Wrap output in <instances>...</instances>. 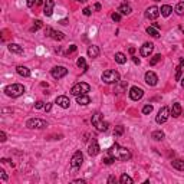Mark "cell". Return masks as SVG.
Listing matches in <instances>:
<instances>
[{"label":"cell","mask_w":184,"mask_h":184,"mask_svg":"<svg viewBox=\"0 0 184 184\" xmlns=\"http://www.w3.org/2000/svg\"><path fill=\"white\" fill-rule=\"evenodd\" d=\"M108 154L112 155L115 160H121V161H128L131 158V152L128 148L125 147H119L118 144H114L108 150Z\"/></svg>","instance_id":"6da1fadb"},{"label":"cell","mask_w":184,"mask_h":184,"mask_svg":"<svg viewBox=\"0 0 184 184\" xmlns=\"http://www.w3.org/2000/svg\"><path fill=\"white\" fill-rule=\"evenodd\" d=\"M4 92L6 95L10 98H17L25 94V87L22 84H12V85H7L4 88Z\"/></svg>","instance_id":"7a4b0ae2"},{"label":"cell","mask_w":184,"mask_h":184,"mask_svg":"<svg viewBox=\"0 0 184 184\" xmlns=\"http://www.w3.org/2000/svg\"><path fill=\"white\" fill-rule=\"evenodd\" d=\"M91 122H92V125H94L98 131H101V132L108 130V122L104 121L101 112H95V114L92 115V118H91Z\"/></svg>","instance_id":"3957f363"},{"label":"cell","mask_w":184,"mask_h":184,"mask_svg":"<svg viewBox=\"0 0 184 184\" xmlns=\"http://www.w3.org/2000/svg\"><path fill=\"white\" fill-rule=\"evenodd\" d=\"M102 81L105 82V84H118L119 82V74L117 71H114V69H108V71H105L104 74H102Z\"/></svg>","instance_id":"277c9868"},{"label":"cell","mask_w":184,"mask_h":184,"mask_svg":"<svg viewBox=\"0 0 184 184\" xmlns=\"http://www.w3.org/2000/svg\"><path fill=\"white\" fill-rule=\"evenodd\" d=\"M89 91H91V87L88 85L87 82H78V84H75V85L72 87V89H71V94H72V95H75V97H78V95L88 94Z\"/></svg>","instance_id":"5b68a950"},{"label":"cell","mask_w":184,"mask_h":184,"mask_svg":"<svg viewBox=\"0 0 184 184\" xmlns=\"http://www.w3.org/2000/svg\"><path fill=\"white\" fill-rule=\"evenodd\" d=\"M26 127H27L29 130H42V128H46V127H48V122L43 121V119H39V118H30V119H27Z\"/></svg>","instance_id":"8992f818"},{"label":"cell","mask_w":184,"mask_h":184,"mask_svg":"<svg viewBox=\"0 0 184 184\" xmlns=\"http://www.w3.org/2000/svg\"><path fill=\"white\" fill-rule=\"evenodd\" d=\"M170 117V109L167 108V107H162L160 111H158V115L155 117V122L157 124H164L167 119Z\"/></svg>","instance_id":"52a82bcc"},{"label":"cell","mask_w":184,"mask_h":184,"mask_svg":"<svg viewBox=\"0 0 184 184\" xmlns=\"http://www.w3.org/2000/svg\"><path fill=\"white\" fill-rule=\"evenodd\" d=\"M82 162H84V154L81 151H76L74 155H72V158H71V165H72V168H79L81 165H82Z\"/></svg>","instance_id":"ba28073f"},{"label":"cell","mask_w":184,"mask_h":184,"mask_svg":"<svg viewBox=\"0 0 184 184\" xmlns=\"http://www.w3.org/2000/svg\"><path fill=\"white\" fill-rule=\"evenodd\" d=\"M51 74H52V76H53L55 79H61V78L68 75V69H66L65 66H55L53 69L51 71Z\"/></svg>","instance_id":"9c48e42d"},{"label":"cell","mask_w":184,"mask_h":184,"mask_svg":"<svg viewBox=\"0 0 184 184\" xmlns=\"http://www.w3.org/2000/svg\"><path fill=\"white\" fill-rule=\"evenodd\" d=\"M160 14H161V13H160V9H158L157 6H151V7H148V9L145 10V17L150 19V20H155Z\"/></svg>","instance_id":"30bf717a"},{"label":"cell","mask_w":184,"mask_h":184,"mask_svg":"<svg viewBox=\"0 0 184 184\" xmlns=\"http://www.w3.org/2000/svg\"><path fill=\"white\" fill-rule=\"evenodd\" d=\"M157 82H158V76L155 75L152 71L145 72V84H147L148 87H155Z\"/></svg>","instance_id":"8fae6325"},{"label":"cell","mask_w":184,"mask_h":184,"mask_svg":"<svg viewBox=\"0 0 184 184\" xmlns=\"http://www.w3.org/2000/svg\"><path fill=\"white\" fill-rule=\"evenodd\" d=\"M144 97V91L138 87H132L130 89V98L132 101H140L141 98Z\"/></svg>","instance_id":"7c38bea8"},{"label":"cell","mask_w":184,"mask_h":184,"mask_svg":"<svg viewBox=\"0 0 184 184\" xmlns=\"http://www.w3.org/2000/svg\"><path fill=\"white\" fill-rule=\"evenodd\" d=\"M152 51H154V45L150 43V42H145V43L141 46L140 53H141V56H144V58H148V56L152 53Z\"/></svg>","instance_id":"4fadbf2b"},{"label":"cell","mask_w":184,"mask_h":184,"mask_svg":"<svg viewBox=\"0 0 184 184\" xmlns=\"http://www.w3.org/2000/svg\"><path fill=\"white\" fill-rule=\"evenodd\" d=\"M53 7H55V1L53 0H45L43 3V13L45 16H52V13H53Z\"/></svg>","instance_id":"5bb4252c"},{"label":"cell","mask_w":184,"mask_h":184,"mask_svg":"<svg viewBox=\"0 0 184 184\" xmlns=\"http://www.w3.org/2000/svg\"><path fill=\"white\" fill-rule=\"evenodd\" d=\"M46 35L51 36L52 39H55V40H62V39L65 38V35H63L62 32L53 30V29H51V27H46Z\"/></svg>","instance_id":"9a60e30c"},{"label":"cell","mask_w":184,"mask_h":184,"mask_svg":"<svg viewBox=\"0 0 184 184\" xmlns=\"http://www.w3.org/2000/svg\"><path fill=\"white\" fill-rule=\"evenodd\" d=\"M99 144H98L97 140H92L91 141V144H89V147H88V154L91 155V157H94V155H97L98 152H99Z\"/></svg>","instance_id":"2e32d148"},{"label":"cell","mask_w":184,"mask_h":184,"mask_svg":"<svg viewBox=\"0 0 184 184\" xmlns=\"http://www.w3.org/2000/svg\"><path fill=\"white\" fill-rule=\"evenodd\" d=\"M55 102H56V104H58L61 108H63V109L69 108V105H71V101H69V98L65 97V95H61V97H58Z\"/></svg>","instance_id":"e0dca14e"},{"label":"cell","mask_w":184,"mask_h":184,"mask_svg":"<svg viewBox=\"0 0 184 184\" xmlns=\"http://www.w3.org/2000/svg\"><path fill=\"white\" fill-rule=\"evenodd\" d=\"M181 112H183L181 105H180L178 102H174L173 107H171V115H173L174 118H177V117H180V115H181Z\"/></svg>","instance_id":"ac0fdd59"},{"label":"cell","mask_w":184,"mask_h":184,"mask_svg":"<svg viewBox=\"0 0 184 184\" xmlns=\"http://www.w3.org/2000/svg\"><path fill=\"white\" fill-rule=\"evenodd\" d=\"M88 56H89V58H92V59L98 58V56H99V48L95 46V45L89 46V48H88Z\"/></svg>","instance_id":"d6986e66"},{"label":"cell","mask_w":184,"mask_h":184,"mask_svg":"<svg viewBox=\"0 0 184 184\" xmlns=\"http://www.w3.org/2000/svg\"><path fill=\"white\" fill-rule=\"evenodd\" d=\"M76 102H78L79 105H88V104H91V98L88 97V94L78 95V97H76Z\"/></svg>","instance_id":"ffe728a7"},{"label":"cell","mask_w":184,"mask_h":184,"mask_svg":"<svg viewBox=\"0 0 184 184\" xmlns=\"http://www.w3.org/2000/svg\"><path fill=\"white\" fill-rule=\"evenodd\" d=\"M9 51H10L12 53H17V55H22L23 53V48L20 46V45L17 43H9Z\"/></svg>","instance_id":"44dd1931"},{"label":"cell","mask_w":184,"mask_h":184,"mask_svg":"<svg viewBox=\"0 0 184 184\" xmlns=\"http://www.w3.org/2000/svg\"><path fill=\"white\" fill-rule=\"evenodd\" d=\"M131 12H132V9H131V6L128 4V3H122L121 6L118 7V13H121V14H130Z\"/></svg>","instance_id":"7402d4cb"},{"label":"cell","mask_w":184,"mask_h":184,"mask_svg":"<svg viewBox=\"0 0 184 184\" xmlns=\"http://www.w3.org/2000/svg\"><path fill=\"white\" fill-rule=\"evenodd\" d=\"M16 71H17V74L23 78H27V76H30V69L29 68H26V66H17L16 68Z\"/></svg>","instance_id":"603a6c76"},{"label":"cell","mask_w":184,"mask_h":184,"mask_svg":"<svg viewBox=\"0 0 184 184\" xmlns=\"http://www.w3.org/2000/svg\"><path fill=\"white\" fill-rule=\"evenodd\" d=\"M183 68H184V59H180V63L175 68V81H181V74H183Z\"/></svg>","instance_id":"cb8c5ba5"},{"label":"cell","mask_w":184,"mask_h":184,"mask_svg":"<svg viewBox=\"0 0 184 184\" xmlns=\"http://www.w3.org/2000/svg\"><path fill=\"white\" fill-rule=\"evenodd\" d=\"M160 13H161L164 17H168L173 13V7L168 6V4H164V6H161V9H160Z\"/></svg>","instance_id":"d4e9b609"},{"label":"cell","mask_w":184,"mask_h":184,"mask_svg":"<svg viewBox=\"0 0 184 184\" xmlns=\"http://www.w3.org/2000/svg\"><path fill=\"white\" fill-rule=\"evenodd\" d=\"M171 165H173V168L178 170V171H184V161L183 160H174V161H171Z\"/></svg>","instance_id":"484cf974"},{"label":"cell","mask_w":184,"mask_h":184,"mask_svg":"<svg viewBox=\"0 0 184 184\" xmlns=\"http://www.w3.org/2000/svg\"><path fill=\"white\" fill-rule=\"evenodd\" d=\"M115 62H117V63H119V65H124V63H127V56H125L124 53H121V52L115 53Z\"/></svg>","instance_id":"4316f807"},{"label":"cell","mask_w":184,"mask_h":184,"mask_svg":"<svg viewBox=\"0 0 184 184\" xmlns=\"http://www.w3.org/2000/svg\"><path fill=\"white\" fill-rule=\"evenodd\" d=\"M147 33L152 36V38H158L160 36V32H158V29L157 27H154V26H150V27H147Z\"/></svg>","instance_id":"83f0119b"},{"label":"cell","mask_w":184,"mask_h":184,"mask_svg":"<svg viewBox=\"0 0 184 184\" xmlns=\"http://www.w3.org/2000/svg\"><path fill=\"white\" fill-rule=\"evenodd\" d=\"M151 137H152V138H154L155 141H161L162 138L165 137V135H164V132H162L161 130H157V131H154V132H152Z\"/></svg>","instance_id":"f1b7e54d"},{"label":"cell","mask_w":184,"mask_h":184,"mask_svg":"<svg viewBox=\"0 0 184 184\" xmlns=\"http://www.w3.org/2000/svg\"><path fill=\"white\" fill-rule=\"evenodd\" d=\"M174 12L178 14V16H181L184 14V1H180V3H177V6L174 7Z\"/></svg>","instance_id":"f546056e"},{"label":"cell","mask_w":184,"mask_h":184,"mask_svg":"<svg viewBox=\"0 0 184 184\" xmlns=\"http://www.w3.org/2000/svg\"><path fill=\"white\" fill-rule=\"evenodd\" d=\"M119 183L121 184H132V178H131L128 174H122L121 178H119Z\"/></svg>","instance_id":"4dcf8cb0"},{"label":"cell","mask_w":184,"mask_h":184,"mask_svg":"<svg viewBox=\"0 0 184 184\" xmlns=\"http://www.w3.org/2000/svg\"><path fill=\"white\" fill-rule=\"evenodd\" d=\"M76 65H78L79 69H82V71H87V68H88L85 58H79V59H78V62H76Z\"/></svg>","instance_id":"1f68e13d"},{"label":"cell","mask_w":184,"mask_h":184,"mask_svg":"<svg viewBox=\"0 0 184 184\" xmlns=\"http://www.w3.org/2000/svg\"><path fill=\"white\" fill-rule=\"evenodd\" d=\"M161 55H154V56H152L151 59H150V65L151 66H154V65H157V63H158V62H160V61H161Z\"/></svg>","instance_id":"d6a6232c"},{"label":"cell","mask_w":184,"mask_h":184,"mask_svg":"<svg viewBox=\"0 0 184 184\" xmlns=\"http://www.w3.org/2000/svg\"><path fill=\"white\" fill-rule=\"evenodd\" d=\"M122 134H124V127H122V125L115 127V130H114V135H115V137H119V135H122Z\"/></svg>","instance_id":"836d02e7"},{"label":"cell","mask_w":184,"mask_h":184,"mask_svg":"<svg viewBox=\"0 0 184 184\" xmlns=\"http://www.w3.org/2000/svg\"><path fill=\"white\" fill-rule=\"evenodd\" d=\"M40 27H42V22H40V20H36L35 25H33V27L30 29V32H38Z\"/></svg>","instance_id":"e575fe53"},{"label":"cell","mask_w":184,"mask_h":184,"mask_svg":"<svg viewBox=\"0 0 184 184\" xmlns=\"http://www.w3.org/2000/svg\"><path fill=\"white\" fill-rule=\"evenodd\" d=\"M102 161H104V164H107V165H111L112 162L115 161V158H114L112 155H108V157H105V158H104Z\"/></svg>","instance_id":"d590c367"},{"label":"cell","mask_w":184,"mask_h":184,"mask_svg":"<svg viewBox=\"0 0 184 184\" xmlns=\"http://www.w3.org/2000/svg\"><path fill=\"white\" fill-rule=\"evenodd\" d=\"M111 19H112L114 22H119V20H121V13H118V12L112 13V14H111Z\"/></svg>","instance_id":"8d00e7d4"},{"label":"cell","mask_w":184,"mask_h":184,"mask_svg":"<svg viewBox=\"0 0 184 184\" xmlns=\"http://www.w3.org/2000/svg\"><path fill=\"white\" fill-rule=\"evenodd\" d=\"M152 112V105H145L144 108H142V114H145V115H148V114H151Z\"/></svg>","instance_id":"74e56055"},{"label":"cell","mask_w":184,"mask_h":184,"mask_svg":"<svg viewBox=\"0 0 184 184\" xmlns=\"http://www.w3.org/2000/svg\"><path fill=\"white\" fill-rule=\"evenodd\" d=\"M35 108H36V109H42V108H45V104L42 102V101H38V102L35 104Z\"/></svg>","instance_id":"f35d334b"},{"label":"cell","mask_w":184,"mask_h":184,"mask_svg":"<svg viewBox=\"0 0 184 184\" xmlns=\"http://www.w3.org/2000/svg\"><path fill=\"white\" fill-rule=\"evenodd\" d=\"M76 51V45H71V48L66 51V55H69V53H74Z\"/></svg>","instance_id":"ab89813d"},{"label":"cell","mask_w":184,"mask_h":184,"mask_svg":"<svg viewBox=\"0 0 184 184\" xmlns=\"http://www.w3.org/2000/svg\"><path fill=\"white\" fill-rule=\"evenodd\" d=\"M0 177H1V180H3V181H6V180H7V175H6V173H4V170H0Z\"/></svg>","instance_id":"60d3db41"},{"label":"cell","mask_w":184,"mask_h":184,"mask_svg":"<svg viewBox=\"0 0 184 184\" xmlns=\"http://www.w3.org/2000/svg\"><path fill=\"white\" fill-rule=\"evenodd\" d=\"M84 14H85V16H91V13H92V12H91V9H89V7H85V9H84Z\"/></svg>","instance_id":"b9f144b4"},{"label":"cell","mask_w":184,"mask_h":184,"mask_svg":"<svg viewBox=\"0 0 184 184\" xmlns=\"http://www.w3.org/2000/svg\"><path fill=\"white\" fill-rule=\"evenodd\" d=\"M6 140H7V138H6V134L1 131V132H0V141H1V142H4Z\"/></svg>","instance_id":"7bdbcfd3"},{"label":"cell","mask_w":184,"mask_h":184,"mask_svg":"<svg viewBox=\"0 0 184 184\" xmlns=\"http://www.w3.org/2000/svg\"><path fill=\"white\" fill-rule=\"evenodd\" d=\"M108 183H109V184H114V183H117V178H115L114 175H111V177H109V178H108Z\"/></svg>","instance_id":"ee69618b"},{"label":"cell","mask_w":184,"mask_h":184,"mask_svg":"<svg viewBox=\"0 0 184 184\" xmlns=\"http://www.w3.org/2000/svg\"><path fill=\"white\" fill-rule=\"evenodd\" d=\"M51 109H52V104H46V105H45V111H46V112H49Z\"/></svg>","instance_id":"f6af8a7d"},{"label":"cell","mask_w":184,"mask_h":184,"mask_svg":"<svg viewBox=\"0 0 184 184\" xmlns=\"http://www.w3.org/2000/svg\"><path fill=\"white\" fill-rule=\"evenodd\" d=\"M35 1L38 3V0H27V6H29V7H33V4H35Z\"/></svg>","instance_id":"bcb514c9"},{"label":"cell","mask_w":184,"mask_h":184,"mask_svg":"<svg viewBox=\"0 0 184 184\" xmlns=\"http://www.w3.org/2000/svg\"><path fill=\"white\" fill-rule=\"evenodd\" d=\"M75 184H85V180H74Z\"/></svg>","instance_id":"7dc6e473"},{"label":"cell","mask_w":184,"mask_h":184,"mask_svg":"<svg viewBox=\"0 0 184 184\" xmlns=\"http://www.w3.org/2000/svg\"><path fill=\"white\" fill-rule=\"evenodd\" d=\"M132 61H134V63H135V65H140V59H138V58H135V56H134V58H132Z\"/></svg>","instance_id":"c3c4849f"},{"label":"cell","mask_w":184,"mask_h":184,"mask_svg":"<svg viewBox=\"0 0 184 184\" xmlns=\"http://www.w3.org/2000/svg\"><path fill=\"white\" fill-rule=\"evenodd\" d=\"M94 9H95V10H101V4H99V3H95Z\"/></svg>","instance_id":"681fc988"},{"label":"cell","mask_w":184,"mask_h":184,"mask_svg":"<svg viewBox=\"0 0 184 184\" xmlns=\"http://www.w3.org/2000/svg\"><path fill=\"white\" fill-rule=\"evenodd\" d=\"M59 23H61V25H66V23H68V20H66V19H63V20H61Z\"/></svg>","instance_id":"f907efd6"},{"label":"cell","mask_w":184,"mask_h":184,"mask_svg":"<svg viewBox=\"0 0 184 184\" xmlns=\"http://www.w3.org/2000/svg\"><path fill=\"white\" fill-rule=\"evenodd\" d=\"M135 52V48H130V53H134Z\"/></svg>","instance_id":"816d5d0a"},{"label":"cell","mask_w":184,"mask_h":184,"mask_svg":"<svg viewBox=\"0 0 184 184\" xmlns=\"http://www.w3.org/2000/svg\"><path fill=\"white\" fill-rule=\"evenodd\" d=\"M181 87L184 88V78H181Z\"/></svg>","instance_id":"f5cc1de1"},{"label":"cell","mask_w":184,"mask_h":184,"mask_svg":"<svg viewBox=\"0 0 184 184\" xmlns=\"http://www.w3.org/2000/svg\"><path fill=\"white\" fill-rule=\"evenodd\" d=\"M76 1H79V3H85L87 0H76Z\"/></svg>","instance_id":"db71d44e"},{"label":"cell","mask_w":184,"mask_h":184,"mask_svg":"<svg viewBox=\"0 0 184 184\" xmlns=\"http://www.w3.org/2000/svg\"><path fill=\"white\" fill-rule=\"evenodd\" d=\"M42 1H43V0H38V4H42Z\"/></svg>","instance_id":"11a10c76"},{"label":"cell","mask_w":184,"mask_h":184,"mask_svg":"<svg viewBox=\"0 0 184 184\" xmlns=\"http://www.w3.org/2000/svg\"><path fill=\"white\" fill-rule=\"evenodd\" d=\"M154 1H161V0H154Z\"/></svg>","instance_id":"9f6ffc18"}]
</instances>
